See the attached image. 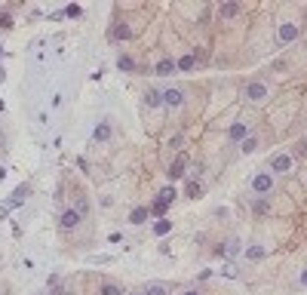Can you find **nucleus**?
<instances>
[{
  "label": "nucleus",
  "mask_w": 307,
  "mask_h": 295,
  "mask_svg": "<svg viewBox=\"0 0 307 295\" xmlns=\"http://www.w3.org/2000/svg\"><path fill=\"white\" fill-rule=\"evenodd\" d=\"M267 96H270V86H267V83H261V80L246 83V98H249V101H255V105H258V101H264Z\"/></svg>",
  "instance_id": "obj_1"
},
{
  "label": "nucleus",
  "mask_w": 307,
  "mask_h": 295,
  "mask_svg": "<svg viewBox=\"0 0 307 295\" xmlns=\"http://www.w3.org/2000/svg\"><path fill=\"white\" fill-rule=\"evenodd\" d=\"M252 191H255V194H261V197L270 194V191H274V175H270V172H258L252 178Z\"/></svg>",
  "instance_id": "obj_2"
},
{
  "label": "nucleus",
  "mask_w": 307,
  "mask_h": 295,
  "mask_svg": "<svg viewBox=\"0 0 307 295\" xmlns=\"http://www.w3.org/2000/svg\"><path fill=\"white\" fill-rule=\"evenodd\" d=\"M298 34H301V28L295 25V22H283V25L277 28L280 43H292V40H298Z\"/></svg>",
  "instance_id": "obj_3"
},
{
  "label": "nucleus",
  "mask_w": 307,
  "mask_h": 295,
  "mask_svg": "<svg viewBox=\"0 0 307 295\" xmlns=\"http://www.w3.org/2000/svg\"><path fill=\"white\" fill-rule=\"evenodd\" d=\"M227 139H231V142H246V139H249V126H246L243 120L231 123V129H227Z\"/></svg>",
  "instance_id": "obj_4"
},
{
  "label": "nucleus",
  "mask_w": 307,
  "mask_h": 295,
  "mask_svg": "<svg viewBox=\"0 0 307 295\" xmlns=\"http://www.w3.org/2000/svg\"><path fill=\"white\" fill-rule=\"evenodd\" d=\"M80 219H83V215L77 212V209H65L62 219H59V224H62L65 231H71V228H77V224H80Z\"/></svg>",
  "instance_id": "obj_5"
},
{
  "label": "nucleus",
  "mask_w": 307,
  "mask_h": 295,
  "mask_svg": "<svg viewBox=\"0 0 307 295\" xmlns=\"http://www.w3.org/2000/svg\"><path fill=\"white\" fill-rule=\"evenodd\" d=\"M28 197H31V185H19L13 194H9V209H13V206H22Z\"/></svg>",
  "instance_id": "obj_6"
},
{
  "label": "nucleus",
  "mask_w": 307,
  "mask_h": 295,
  "mask_svg": "<svg viewBox=\"0 0 307 295\" xmlns=\"http://www.w3.org/2000/svg\"><path fill=\"white\" fill-rule=\"evenodd\" d=\"M185 169H188V157H185V154H178L175 160H172V166H169V172H166V175L175 181V178H181V175H185Z\"/></svg>",
  "instance_id": "obj_7"
},
{
  "label": "nucleus",
  "mask_w": 307,
  "mask_h": 295,
  "mask_svg": "<svg viewBox=\"0 0 307 295\" xmlns=\"http://www.w3.org/2000/svg\"><path fill=\"white\" fill-rule=\"evenodd\" d=\"M175 71H178V62L175 59H160V62H157V68H154L157 77H169V74H175Z\"/></svg>",
  "instance_id": "obj_8"
},
{
  "label": "nucleus",
  "mask_w": 307,
  "mask_h": 295,
  "mask_svg": "<svg viewBox=\"0 0 307 295\" xmlns=\"http://www.w3.org/2000/svg\"><path fill=\"white\" fill-rule=\"evenodd\" d=\"M292 169V157L289 154H277L274 160H270V172H289Z\"/></svg>",
  "instance_id": "obj_9"
},
{
  "label": "nucleus",
  "mask_w": 307,
  "mask_h": 295,
  "mask_svg": "<svg viewBox=\"0 0 307 295\" xmlns=\"http://www.w3.org/2000/svg\"><path fill=\"white\" fill-rule=\"evenodd\" d=\"M163 101L169 108H181V101H185V93H181V89H166L163 93Z\"/></svg>",
  "instance_id": "obj_10"
},
{
  "label": "nucleus",
  "mask_w": 307,
  "mask_h": 295,
  "mask_svg": "<svg viewBox=\"0 0 307 295\" xmlns=\"http://www.w3.org/2000/svg\"><path fill=\"white\" fill-rule=\"evenodd\" d=\"M147 219H151V209H147V206H135V209L129 212V221H132V224H144Z\"/></svg>",
  "instance_id": "obj_11"
},
{
  "label": "nucleus",
  "mask_w": 307,
  "mask_h": 295,
  "mask_svg": "<svg viewBox=\"0 0 307 295\" xmlns=\"http://www.w3.org/2000/svg\"><path fill=\"white\" fill-rule=\"evenodd\" d=\"M194 68H197V52H188L178 59V71H194Z\"/></svg>",
  "instance_id": "obj_12"
},
{
  "label": "nucleus",
  "mask_w": 307,
  "mask_h": 295,
  "mask_svg": "<svg viewBox=\"0 0 307 295\" xmlns=\"http://www.w3.org/2000/svg\"><path fill=\"white\" fill-rule=\"evenodd\" d=\"M147 209H151V215H157V219H166V209H169V203L157 197V200H154V203H151Z\"/></svg>",
  "instance_id": "obj_13"
},
{
  "label": "nucleus",
  "mask_w": 307,
  "mask_h": 295,
  "mask_svg": "<svg viewBox=\"0 0 307 295\" xmlns=\"http://www.w3.org/2000/svg\"><path fill=\"white\" fill-rule=\"evenodd\" d=\"M185 194H188L190 200H197V197L203 194V185H200V181H197V178H190V181H188V185H185Z\"/></svg>",
  "instance_id": "obj_14"
},
{
  "label": "nucleus",
  "mask_w": 307,
  "mask_h": 295,
  "mask_svg": "<svg viewBox=\"0 0 307 295\" xmlns=\"http://www.w3.org/2000/svg\"><path fill=\"white\" fill-rule=\"evenodd\" d=\"M236 13H240V3H221L218 6V16L221 19H234Z\"/></svg>",
  "instance_id": "obj_15"
},
{
  "label": "nucleus",
  "mask_w": 307,
  "mask_h": 295,
  "mask_svg": "<svg viewBox=\"0 0 307 295\" xmlns=\"http://www.w3.org/2000/svg\"><path fill=\"white\" fill-rule=\"evenodd\" d=\"M160 101H163V93H157V89H147V93H144V105L147 108H157Z\"/></svg>",
  "instance_id": "obj_16"
},
{
  "label": "nucleus",
  "mask_w": 307,
  "mask_h": 295,
  "mask_svg": "<svg viewBox=\"0 0 307 295\" xmlns=\"http://www.w3.org/2000/svg\"><path fill=\"white\" fill-rule=\"evenodd\" d=\"M93 139H95V142H108V139H111V126H108V123H98L95 132H93Z\"/></svg>",
  "instance_id": "obj_17"
},
{
  "label": "nucleus",
  "mask_w": 307,
  "mask_h": 295,
  "mask_svg": "<svg viewBox=\"0 0 307 295\" xmlns=\"http://www.w3.org/2000/svg\"><path fill=\"white\" fill-rule=\"evenodd\" d=\"M169 231H172V221H169V219H157V224H154V234H157V237H166Z\"/></svg>",
  "instance_id": "obj_18"
},
{
  "label": "nucleus",
  "mask_w": 307,
  "mask_h": 295,
  "mask_svg": "<svg viewBox=\"0 0 307 295\" xmlns=\"http://www.w3.org/2000/svg\"><path fill=\"white\" fill-rule=\"evenodd\" d=\"M264 255H267L264 246H249V249H246V258H252V262H261Z\"/></svg>",
  "instance_id": "obj_19"
},
{
  "label": "nucleus",
  "mask_w": 307,
  "mask_h": 295,
  "mask_svg": "<svg viewBox=\"0 0 307 295\" xmlns=\"http://www.w3.org/2000/svg\"><path fill=\"white\" fill-rule=\"evenodd\" d=\"M117 68H120V71H126V74H132V71H135V62L129 59V55H120V59H117Z\"/></svg>",
  "instance_id": "obj_20"
},
{
  "label": "nucleus",
  "mask_w": 307,
  "mask_h": 295,
  "mask_svg": "<svg viewBox=\"0 0 307 295\" xmlns=\"http://www.w3.org/2000/svg\"><path fill=\"white\" fill-rule=\"evenodd\" d=\"M218 252H224V255H236V252H240V240H236V237H234V240H227L224 249H218Z\"/></svg>",
  "instance_id": "obj_21"
},
{
  "label": "nucleus",
  "mask_w": 307,
  "mask_h": 295,
  "mask_svg": "<svg viewBox=\"0 0 307 295\" xmlns=\"http://www.w3.org/2000/svg\"><path fill=\"white\" fill-rule=\"evenodd\" d=\"M98 295H123V289L114 286V283H101V286H98Z\"/></svg>",
  "instance_id": "obj_22"
},
{
  "label": "nucleus",
  "mask_w": 307,
  "mask_h": 295,
  "mask_svg": "<svg viewBox=\"0 0 307 295\" xmlns=\"http://www.w3.org/2000/svg\"><path fill=\"white\" fill-rule=\"evenodd\" d=\"M252 209H255V212H258V215H267V212H270V203H267V200H264V197H258V200H255V203H252Z\"/></svg>",
  "instance_id": "obj_23"
},
{
  "label": "nucleus",
  "mask_w": 307,
  "mask_h": 295,
  "mask_svg": "<svg viewBox=\"0 0 307 295\" xmlns=\"http://www.w3.org/2000/svg\"><path fill=\"white\" fill-rule=\"evenodd\" d=\"M111 37H114V40H129V37H132V34H129V28H123V25H117V28H114V31H111Z\"/></svg>",
  "instance_id": "obj_24"
},
{
  "label": "nucleus",
  "mask_w": 307,
  "mask_h": 295,
  "mask_svg": "<svg viewBox=\"0 0 307 295\" xmlns=\"http://www.w3.org/2000/svg\"><path fill=\"white\" fill-rule=\"evenodd\" d=\"M144 295H169V292H166V286H160V283H151V286L144 289Z\"/></svg>",
  "instance_id": "obj_25"
},
{
  "label": "nucleus",
  "mask_w": 307,
  "mask_h": 295,
  "mask_svg": "<svg viewBox=\"0 0 307 295\" xmlns=\"http://www.w3.org/2000/svg\"><path fill=\"white\" fill-rule=\"evenodd\" d=\"M157 197H160V200H166V203H172V200H175L178 194H175V188H163V191H160V194H157Z\"/></svg>",
  "instance_id": "obj_26"
},
{
  "label": "nucleus",
  "mask_w": 307,
  "mask_h": 295,
  "mask_svg": "<svg viewBox=\"0 0 307 295\" xmlns=\"http://www.w3.org/2000/svg\"><path fill=\"white\" fill-rule=\"evenodd\" d=\"M295 157H307V139H301L295 145Z\"/></svg>",
  "instance_id": "obj_27"
},
{
  "label": "nucleus",
  "mask_w": 307,
  "mask_h": 295,
  "mask_svg": "<svg viewBox=\"0 0 307 295\" xmlns=\"http://www.w3.org/2000/svg\"><path fill=\"white\" fill-rule=\"evenodd\" d=\"M240 148H243V154H252V151H255V139H252V135H249V139H246V142H243Z\"/></svg>",
  "instance_id": "obj_28"
},
{
  "label": "nucleus",
  "mask_w": 307,
  "mask_h": 295,
  "mask_svg": "<svg viewBox=\"0 0 307 295\" xmlns=\"http://www.w3.org/2000/svg\"><path fill=\"white\" fill-rule=\"evenodd\" d=\"M0 28H13V16L9 13H0Z\"/></svg>",
  "instance_id": "obj_29"
},
{
  "label": "nucleus",
  "mask_w": 307,
  "mask_h": 295,
  "mask_svg": "<svg viewBox=\"0 0 307 295\" xmlns=\"http://www.w3.org/2000/svg\"><path fill=\"white\" fill-rule=\"evenodd\" d=\"M77 212H80V215H86V212H89V203H86L83 197H80V200H77Z\"/></svg>",
  "instance_id": "obj_30"
},
{
  "label": "nucleus",
  "mask_w": 307,
  "mask_h": 295,
  "mask_svg": "<svg viewBox=\"0 0 307 295\" xmlns=\"http://www.w3.org/2000/svg\"><path fill=\"white\" fill-rule=\"evenodd\" d=\"M65 16H71V19H77V16H80V6H74V3H71V6H68V9H65Z\"/></svg>",
  "instance_id": "obj_31"
},
{
  "label": "nucleus",
  "mask_w": 307,
  "mask_h": 295,
  "mask_svg": "<svg viewBox=\"0 0 307 295\" xmlns=\"http://www.w3.org/2000/svg\"><path fill=\"white\" fill-rule=\"evenodd\" d=\"M6 212H9V203H3V206H0V219H3Z\"/></svg>",
  "instance_id": "obj_32"
},
{
  "label": "nucleus",
  "mask_w": 307,
  "mask_h": 295,
  "mask_svg": "<svg viewBox=\"0 0 307 295\" xmlns=\"http://www.w3.org/2000/svg\"><path fill=\"white\" fill-rule=\"evenodd\" d=\"M301 286H307V268L301 270Z\"/></svg>",
  "instance_id": "obj_33"
},
{
  "label": "nucleus",
  "mask_w": 307,
  "mask_h": 295,
  "mask_svg": "<svg viewBox=\"0 0 307 295\" xmlns=\"http://www.w3.org/2000/svg\"><path fill=\"white\" fill-rule=\"evenodd\" d=\"M181 295H200L197 289H185V292H181Z\"/></svg>",
  "instance_id": "obj_34"
},
{
  "label": "nucleus",
  "mask_w": 307,
  "mask_h": 295,
  "mask_svg": "<svg viewBox=\"0 0 307 295\" xmlns=\"http://www.w3.org/2000/svg\"><path fill=\"white\" fill-rule=\"evenodd\" d=\"M3 178H6V169H3V166H0V181H3Z\"/></svg>",
  "instance_id": "obj_35"
},
{
  "label": "nucleus",
  "mask_w": 307,
  "mask_h": 295,
  "mask_svg": "<svg viewBox=\"0 0 307 295\" xmlns=\"http://www.w3.org/2000/svg\"><path fill=\"white\" fill-rule=\"evenodd\" d=\"M3 77H6V71H3V68H0V83H3Z\"/></svg>",
  "instance_id": "obj_36"
},
{
  "label": "nucleus",
  "mask_w": 307,
  "mask_h": 295,
  "mask_svg": "<svg viewBox=\"0 0 307 295\" xmlns=\"http://www.w3.org/2000/svg\"><path fill=\"white\" fill-rule=\"evenodd\" d=\"M129 295H144V292H129Z\"/></svg>",
  "instance_id": "obj_37"
}]
</instances>
